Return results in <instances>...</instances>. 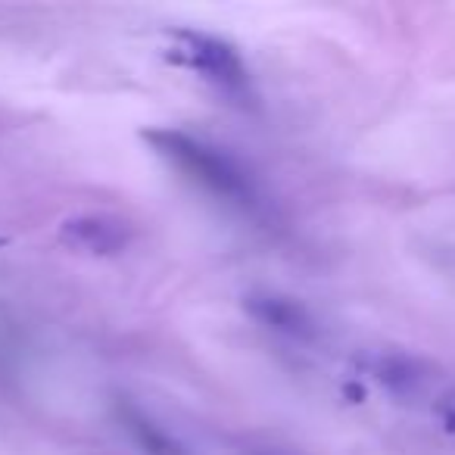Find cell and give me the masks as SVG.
<instances>
[{
	"instance_id": "6da1fadb",
	"label": "cell",
	"mask_w": 455,
	"mask_h": 455,
	"mask_svg": "<svg viewBox=\"0 0 455 455\" xmlns=\"http://www.w3.org/2000/svg\"><path fill=\"white\" fill-rule=\"evenodd\" d=\"M144 140L159 159H165L172 169L200 184L215 200L235 206L243 215H253V219L268 212L266 190L259 188L256 175L225 147L212 144L200 134L181 132V128H150L144 132Z\"/></svg>"
},
{
	"instance_id": "7a4b0ae2",
	"label": "cell",
	"mask_w": 455,
	"mask_h": 455,
	"mask_svg": "<svg viewBox=\"0 0 455 455\" xmlns=\"http://www.w3.org/2000/svg\"><path fill=\"white\" fill-rule=\"evenodd\" d=\"M169 60L181 69L194 72L219 94L231 100H253V82L243 57L235 44L196 28H178L169 35Z\"/></svg>"
},
{
	"instance_id": "3957f363",
	"label": "cell",
	"mask_w": 455,
	"mask_h": 455,
	"mask_svg": "<svg viewBox=\"0 0 455 455\" xmlns=\"http://www.w3.org/2000/svg\"><path fill=\"white\" fill-rule=\"evenodd\" d=\"M57 237L72 253L107 259V256H119L132 247L134 228L113 212H78L63 219Z\"/></svg>"
},
{
	"instance_id": "277c9868",
	"label": "cell",
	"mask_w": 455,
	"mask_h": 455,
	"mask_svg": "<svg viewBox=\"0 0 455 455\" xmlns=\"http://www.w3.org/2000/svg\"><path fill=\"white\" fill-rule=\"evenodd\" d=\"M243 312H247L253 322H259L262 328L275 331L281 337H291V340H312L318 331L312 312L303 303H297L293 297L272 291H256L243 297Z\"/></svg>"
},
{
	"instance_id": "5b68a950",
	"label": "cell",
	"mask_w": 455,
	"mask_h": 455,
	"mask_svg": "<svg viewBox=\"0 0 455 455\" xmlns=\"http://www.w3.org/2000/svg\"><path fill=\"white\" fill-rule=\"evenodd\" d=\"M113 411H116V421L122 424V430L132 436V443L144 455H190L178 436H172L163 424L153 421L132 399H116Z\"/></svg>"
},
{
	"instance_id": "8992f818",
	"label": "cell",
	"mask_w": 455,
	"mask_h": 455,
	"mask_svg": "<svg viewBox=\"0 0 455 455\" xmlns=\"http://www.w3.org/2000/svg\"><path fill=\"white\" fill-rule=\"evenodd\" d=\"M368 371L378 384H384L387 390L393 393H411L418 384H421V371L411 359L396 353H380L368 359Z\"/></svg>"
},
{
	"instance_id": "52a82bcc",
	"label": "cell",
	"mask_w": 455,
	"mask_h": 455,
	"mask_svg": "<svg viewBox=\"0 0 455 455\" xmlns=\"http://www.w3.org/2000/svg\"><path fill=\"white\" fill-rule=\"evenodd\" d=\"M436 415H440L443 427H446L449 434H455V390L443 393L440 403H436Z\"/></svg>"
}]
</instances>
